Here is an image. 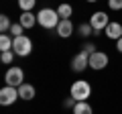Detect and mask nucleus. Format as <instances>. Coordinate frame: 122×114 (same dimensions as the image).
Here are the masks:
<instances>
[{
  "instance_id": "17",
  "label": "nucleus",
  "mask_w": 122,
  "mask_h": 114,
  "mask_svg": "<svg viewBox=\"0 0 122 114\" xmlns=\"http://www.w3.org/2000/svg\"><path fill=\"white\" fill-rule=\"evenodd\" d=\"M35 4H37V0H18V8L22 12H33Z\"/></svg>"
},
{
  "instance_id": "8",
  "label": "nucleus",
  "mask_w": 122,
  "mask_h": 114,
  "mask_svg": "<svg viewBox=\"0 0 122 114\" xmlns=\"http://www.w3.org/2000/svg\"><path fill=\"white\" fill-rule=\"evenodd\" d=\"M106 65H108V55H106L104 51H96V53L90 55V69L102 71Z\"/></svg>"
},
{
  "instance_id": "20",
  "label": "nucleus",
  "mask_w": 122,
  "mask_h": 114,
  "mask_svg": "<svg viewBox=\"0 0 122 114\" xmlns=\"http://www.w3.org/2000/svg\"><path fill=\"white\" fill-rule=\"evenodd\" d=\"M14 51H2L0 53V61L4 63V65H12V61H14Z\"/></svg>"
},
{
  "instance_id": "14",
  "label": "nucleus",
  "mask_w": 122,
  "mask_h": 114,
  "mask_svg": "<svg viewBox=\"0 0 122 114\" xmlns=\"http://www.w3.org/2000/svg\"><path fill=\"white\" fill-rule=\"evenodd\" d=\"M12 43L14 39L8 33H0V51H12Z\"/></svg>"
},
{
  "instance_id": "15",
  "label": "nucleus",
  "mask_w": 122,
  "mask_h": 114,
  "mask_svg": "<svg viewBox=\"0 0 122 114\" xmlns=\"http://www.w3.org/2000/svg\"><path fill=\"white\" fill-rule=\"evenodd\" d=\"M73 114H94V108H92L87 102H75V106L71 108Z\"/></svg>"
},
{
  "instance_id": "18",
  "label": "nucleus",
  "mask_w": 122,
  "mask_h": 114,
  "mask_svg": "<svg viewBox=\"0 0 122 114\" xmlns=\"http://www.w3.org/2000/svg\"><path fill=\"white\" fill-rule=\"evenodd\" d=\"M10 29H12V22H10V16L2 14V16H0V33H10Z\"/></svg>"
},
{
  "instance_id": "25",
  "label": "nucleus",
  "mask_w": 122,
  "mask_h": 114,
  "mask_svg": "<svg viewBox=\"0 0 122 114\" xmlns=\"http://www.w3.org/2000/svg\"><path fill=\"white\" fill-rule=\"evenodd\" d=\"M86 2H98V0H86Z\"/></svg>"
},
{
  "instance_id": "6",
  "label": "nucleus",
  "mask_w": 122,
  "mask_h": 114,
  "mask_svg": "<svg viewBox=\"0 0 122 114\" xmlns=\"http://www.w3.org/2000/svg\"><path fill=\"white\" fill-rule=\"evenodd\" d=\"M87 67H90V53H86V51L75 53L73 59H71V69H73L75 73H81Z\"/></svg>"
},
{
  "instance_id": "2",
  "label": "nucleus",
  "mask_w": 122,
  "mask_h": 114,
  "mask_svg": "<svg viewBox=\"0 0 122 114\" xmlns=\"http://www.w3.org/2000/svg\"><path fill=\"white\" fill-rule=\"evenodd\" d=\"M69 96L75 102H87V98L92 96V83L87 79H77V82L71 83L69 88Z\"/></svg>"
},
{
  "instance_id": "16",
  "label": "nucleus",
  "mask_w": 122,
  "mask_h": 114,
  "mask_svg": "<svg viewBox=\"0 0 122 114\" xmlns=\"http://www.w3.org/2000/svg\"><path fill=\"white\" fill-rule=\"evenodd\" d=\"M77 35L81 37V39H87V37L94 35V29H92L90 22H81V25H77Z\"/></svg>"
},
{
  "instance_id": "22",
  "label": "nucleus",
  "mask_w": 122,
  "mask_h": 114,
  "mask_svg": "<svg viewBox=\"0 0 122 114\" xmlns=\"http://www.w3.org/2000/svg\"><path fill=\"white\" fill-rule=\"evenodd\" d=\"M81 51H86V53H96V45L94 43H83V47H81Z\"/></svg>"
},
{
  "instance_id": "19",
  "label": "nucleus",
  "mask_w": 122,
  "mask_h": 114,
  "mask_svg": "<svg viewBox=\"0 0 122 114\" xmlns=\"http://www.w3.org/2000/svg\"><path fill=\"white\" fill-rule=\"evenodd\" d=\"M12 39H16V37H20V35H25V26L20 25V22H12V29H10V33H8Z\"/></svg>"
},
{
  "instance_id": "5",
  "label": "nucleus",
  "mask_w": 122,
  "mask_h": 114,
  "mask_svg": "<svg viewBox=\"0 0 122 114\" xmlns=\"http://www.w3.org/2000/svg\"><path fill=\"white\" fill-rule=\"evenodd\" d=\"M12 51L16 57H29L33 53V41H30V37H26V35L16 37L14 43H12Z\"/></svg>"
},
{
  "instance_id": "23",
  "label": "nucleus",
  "mask_w": 122,
  "mask_h": 114,
  "mask_svg": "<svg viewBox=\"0 0 122 114\" xmlns=\"http://www.w3.org/2000/svg\"><path fill=\"white\" fill-rule=\"evenodd\" d=\"M63 106H65V108H73V106H75V100H73V98H65V102H63Z\"/></svg>"
},
{
  "instance_id": "13",
  "label": "nucleus",
  "mask_w": 122,
  "mask_h": 114,
  "mask_svg": "<svg viewBox=\"0 0 122 114\" xmlns=\"http://www.w3.org/2000/svg\"><path fill=\"white\" fill-rule=\"evenodd\" d=\"M57 14L61 16V21H65V18H71V16H73V6L67 4V2H61V4L57 6Z\"/></svg>"
},
{
  "instance_id": "21",
  "label": "nucleus",
  "mask_w": 122,
  "mask_h": 114,
  "mask_svg": "<svg viewBox=\"0 0 122 114\" xmlns=\"http://www.w3.org/2000/svg\"><path fill=\"white\" fill-rule=\"evenodd\" d=\"M108 8L110 10H122V0H108Z\"/></svg>"
},
{
  "instance_id": "3",
  "label": "nucleus",
  "mask_w": 122,
  "mask_h": 114,
  "mask_svg": "<svg viewBox=\"0 0 122 114\" xmlns=\"http://www.w3.org/2000/svg\"><path fill=\"white\" fill-rule=\"evenodd\" d=\"M92 25V29H94V37L100 35V33L106 31V26L110 25V16L106 10H96V12L90 14V21H87Z\"/></svg>"
},
{
  "instance_id": "12",
  "label": "nucleus",
  "mask_w": 122,
  "mask_h": 114,
  "mask_svg": "<svg viewBox=\"0 0 122 114\" xmlns=\"http://www.w3.org/2000/svg\"><path fill=\"white\" fill-rule=\"evenodd\" d=\"M18 22L25 26V31H26V29H33L35 25H39V22H37V14H35V12H20Z\"/></svg>"
},
{
  "instance_id": "11",
  "label": "nucleus",
  "mask_w": 122,
  "mask_h": 114,
  "mask_svg": "<svg viewBox=\"0 0 122 114\" xmlns=\"http://www.w3.org/2000/svg\"><path fill=\"white\" fill-rule=\"evenodd\" d=\"M104 35L108 37L110 41H118V39L122 37V25H120V22H116V21H112L108 26H106Z\"/></svg>"
},
{
  "instance_id": "4",
  "label": "nucleus",
  "mask_w": 122,
  "mask_h": 114,
  "mask_svg": "<svg viewBox=\"0 0 122 114\" xmlns=\"http://www.w3.org/2000/svg\"><path fill=\"white\" fill-rule=\"evenodd\" d=\"M25 83V71L18 65H10L4 73V86H12V88H20Z\"/></svg>"
},
{
  "instance_id": "10",
  "label": "nucleus",
  "mask_w": 122,
  "mask_h": 114,
  "mask_svg": "<svg viewBox=\"0 0 122 114\" xmlns=\"http://www.w3.org/2000/svg\"><path fill=\"white\" fill-rule=\"evenodd\" d=\"M18 96H20V100H25V102L35 100V96H37L35 86H33V83H29V82H25L20 88H18Z\"/></svg>"
},
{
  "instance_id": "9",
  "label": "nucleus",
  "mask_w": 122,
  "mask_h": 114,
  "mask_svg": "<svg viewBox=\"0 0 122 114\" xmlns=\"http://www.w3.org/2000/svg\"><path fill=\"white\" fill-rule=\"evenodd\" d=\"M55 31H57V35H59L61 39H69V37L73 35L75 26H73V22H71V18H65V21L59 22V26H57Z\"/></svg>"
},
{
  "instance_id": "7",
  "label": "nucleus",
  "mask_w": 122,
  "mask_h": 114,
  "mask_svg": "<svg viewBox=\"0 0 122 114\" xmlns=\"http://www.w3.org/2000/svg\"><path fill=\"white\" fill-rule=\"evenodd\" d=\"M16 100H20V96H18V88L4 86V88L0 90V104H2V106H12Z\"/></svg>"
},
{
  "instance_id": "24",
  "label": "nucleus",
  "mask_w": 122,
  "mask_h": 114,
  "mask_svg": "<svg viewBox=\"0 0 122 114\" xmlns=\"http://www.w3.org/2000/svg\"><path fill=\"white\" fill-rule=\"evenodd\" d=\"M116 49H118V53H122V37L116 41Z\"/></svg>"
},
{
  "instance_id": "1",
  "label": "nucleus",
  "mask_w": 122,
  "mask_h": 114,
  "mask_svg": "<svg viewBox=\"0 0 122 114\" xmlns=\"http://www.w3.org/2000/svg\"><path fill=\"white\" fill-rule=\"evenodd\" d=\"M37 22H39V26L45 29V31H53V29L59 26L61 16L57 14V8H49V6H45V8H41L39 12H37Z\"/></svg>"
}]
</instances>
